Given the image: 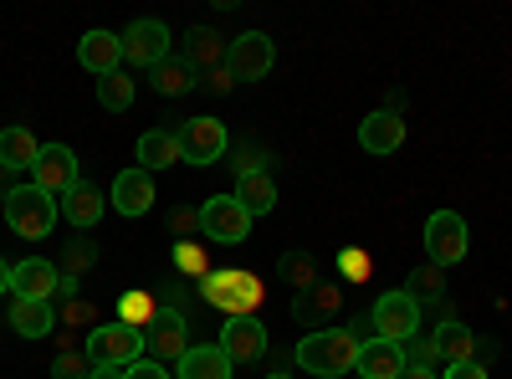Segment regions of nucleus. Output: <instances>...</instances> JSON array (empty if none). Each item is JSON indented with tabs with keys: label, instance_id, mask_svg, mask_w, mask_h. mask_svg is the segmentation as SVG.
<instances>
[{
	"label": "nucleus",
	"instance_id": "ea45409f",
	"mask_svg": "<svg viewBox=\"0 0 512 379\" xmlns=\"http://www.w3.org/2000/svg\"><path fill=\"white\" fill-rule=\"evenodd\" d=\"M169 231L190 241V236L200 231V210H175V216H169Z\"/></svg>",
	"mask_w": 512,
	"mask_h": 379
},
{
	"label": "nucleus",
	"instance_id": "2f4dec72",
	"mask_svg": "<svg viewBox=\"0 0 512 379\" xmlns=\"http://www.w3.org/2000/svg\"><path fill=\"white\" fill-rule=\"evenodd\" d=\"M277 272H282V282L292 287V292H308V287H318V267H313V257H287L277 262Z\"/></svg>",
	"mask_w": 512,
	"mask_h": 379
},
{
	"label": "nucleus",
	"instance_id": "dca6fc26",
	"mask_svg": "<svg viewBox=\"0 0 512 379\" xmlns=\"http://www.w3.org/2000/svg\"><path fill=\"white\" fill-rule=\"evenodd\" d=\"M405 364H410L405 344H384V339H364L359 344V359H354L359 379H400Z\"/></svg>",
	"mask_w": 512,
	"mask_h": 379
},
{
	"label": "nucleus",
	"instance_id": "cd10ccee",
	"mask_svg": "<svg viewBox=\"0 0 512 379\" xmlns=\"http://www.w3.org/2000/svg\"><path fill=\"white\" fill-rule=\"evenodd\" d=\"M231 195L251 210V221L267 216V210H277V185H272V175H241Z\"/></svg>",
	"mask_w": 512,
	"mask_h": 379
},
{
	"label": "nucleus",
	"instance_id": "f03ea898",
	"mask_svg": "<svg viewBox=\"0 0 512 379\" xmlns=\"http://www.w3.org/2000/svg\"><path fill=\"white\" fill-rule=\"evenodd\" d=\"M200 298L216 313H226V318H251L256 308H262L267 287L256 282L251 272H241V267H226V272H205L200 277Z\"/></svg>",
	"mask_w": 512,
	"mask_h": 379
},
{
	"label": "nucleus",
	"instance_id": "ddd939ff",
	"mask_svg": "<svg viewBox=\"0 0 512 379\" xmlns=\"http://www.w3.org/2000/svg\"><path fill=\"white\" fill-rule=\"evenodd\" d=\"M62 287V267H52L47 257H26L11 267V298H31V303H52Z\"/></svg>",
	"mask_w": 512,
	"mask_h": 379
},
{
	"label": "nucleus",
	"instance_id": "4c0bfd02",
	"mask_svg": "<svg viewBox=\"0 0 512 379\" xmlns=\"http://www.w3.org/2000/svg\"><path fill=\"white\" fill-rule=\"evenodd\" d=\"M88 354H62L57 364H52V379H88Z\"/></svg>",
	"mask_w": 512,
	"mask_h": 379
},
{
	"label": "nucleus",
	"instance_id": "4468645a",
	"mask_svg": "<svg viewBox=\"0 0 512 379\" xmlns=\"http://www.w3.org/2000/svg\"><path fill=\"white\" fill-rule=\"evenodd\" d=\"M338 308H344V282H318V287H308V292H297L292 298V318L303 323V328H323Z\"/></svg>",
	"mask_w": 512,
	"mask_h": 379
},
{
	"label": "nucleus",
	"instance_id": "c85d7f7f",
	"mask_svg": "<svg viewBox=\"0 0 512 379\" xmlns=\"http://www.w3.org/2000/svg\"><path fill=\"white\" fill-rule=\"evenodd\" d=\"M405 292H410L415 303H441V298H446V267H436V262L415 267V272L405 277Z\"/></svg>",
	"mask_w": 512,
	"mask_h": 379
},
{
	"label": "nucleus",
	"instance_id": "c9c22d12",
	"mask_svg": "<svg viewBox=\"0 0 512 379\" xmlns=\"http://www.w3.org/2000/svg\"><path fill=\"white\" fill-rule=\"evenodd\" d=\"M93 318H98V313H93L88 298H67V303L57 308V328H88V333H93V328H98Z\"/></svg>",
	"mask_w": 512,
	"mask_h": 379
},
{
	"label": "nucleus",
	"instance_id": "0eeeda50",
	"mask_svg": "<svg viewBox=\"0 0 512 379\" xmlns=\"http://www.w3.org/2000/svg\"><path fill=\"white\" fill-rule=\"evenodd\" d=\"M466 251H472L466 221L456 216V210H436V216L425 221V257H431L436 267H456V262H466Z\"/></svg>",
	"mask_w": 512,
	"mask_h": 379
},
{
	"label": "nucleus",
	"instance_id": "6ab92c4d",
	"mask_svg": "<svg viewBox=\"0 0 512 379\" xmlns=\"http://www.w3.org/2000/svg\"><path fill=\"white\" fill-rule=\"evenodd\" d=\"M103 210H108V200H103V190L88 185V180H77V185L62 195V221L77 226V231H93V226L103 221Z\"/></svg>",
	"mask_w": 512,
	"mask_h": 379
},
{
	"label": "nucleus",
	"instance_id": "72a5a7b5",
	"mask_svg": "<svg viewBox=\"0 0 512 379\" xmlns=\"http://www.w3.org/2000/svg\"><path fill=\"white\" fill-rule=\"evenodd\" d=\"M175 272H180V277H205V272H210V251H205L200 241H180V246H175Z\"/></svg>",
	"mask_w": 512,
	"mask_h": 379
},
{
	"label": "nucleus",
	"instance_id": "de8ad7c7",
	"mask_svg": "<svg viewBox=\"0 0 512 379\" xmlns=\"http://www.w3.org/2000/svg\"><path fill=\"white\" fill-rule=\"evenodd\" d=\"M0 216H6V195H0Z\"/></svg>",
	"mask_w": 512,
	"mask_h": 379
},
{
	"label": "nucleus",
	"instance_id": "a878e982",
	"mask_svg": "<svg viewBox=\"0 0 512 379\" xmlns=\"http://www.w3.org/2000/svg\"><path fill=\"white\" fill-rule=\"evenodd\" d=\"M11 328L21 339H47L57 328V303H31V298H11Z\"/></svg>",
	"mask_w": 512,
	"mask_h": 379
},
{
	"label": "nucleus",
	"instance_id": "09e8293b",
	"mask_svg": "<svg viewBox=\"0 0 512 379\" xmlns=\"http://www.w3.org/2000/svg\"><path fill=\"white\" fill-rule=\"evenodd\" d=\"M267 379H292V374H267Z\"/></svg>",
	"mask_w": 512,
	"mask_h": 379
},
{
	"label": "nucleus",
	"instance_id": "5701e85b",
	"mask_svg": "<svg viewBox=\"0 0 512 379\" xmlns=\"http://www.w3.org/2000/svg\"><path fill=\"white\" fill-rule=\"evenodd\" d=\"M180 57L205 77V72H216V67H226V41L210 31V26H190L185 31V47H180Z\"/></svg>",
	"mask_w": 512,
	"mask_h": 379
},
{
	"label": "nucleus",
	"instance_id": "423d86ee",
	"mask_svg": "<svg viewBox=\"0 0 512 379\" xmlns=\"http://www.w3.org/2000/svg\"><path fill=\"white\" fill-rule=\"evenodd\" d=\"M200 236L216 246H241L251 236V210L236 195H210L200 205Z\"/></svg>",
	"mask_w": 512,
	"mask_h": 379
},
{
	"label": "nucleus",
	"instance_id": "f257e3e1",
	"mask_svg": "<svg viewBox=\"0 0 512 379\" xmlns=\"http://www.w3.org/2000/svg\"><path fill=\"white\" fill-rule=\"evenodd\" d=\"M354 359H359V339L349 328H318L308 339H297V369H308L313 379H344Z\"/></svg>",
	"mask_w": 512,
	"mask_h": 379
},
{
	"label": "nucleus",
	"instance_id": "79ce46f5",
	"mask_svg": "<svg viewBox=\"0 0 512 379\" xmlns=\"http://www.w3.org/2000/svg\"><path fill=\"white\" fill-rule=\"evenodd\" d=\"M441 379H487V364L477 359V364H451V369H441Z\"/></svg>",
	"mask_w": 512,
	"mask_h": 379
},
{
	"label": "nucleus",
	"instance_id": "6e6552de",
	"mask_svg": "<svg viewBox=\"0 0 512 379\" xmlns=\"http://www.w3.org/2000/svg\"><path fill=\"white\" fill-rule=\"evenodd\" d=\"M169 47H175V36H169V26L154 21V16H144V21H134V26L123 31V62H128V67L154 72V67L169 57Z\"/></svg>",
	"mask_w": 512,
	"mask_h": 379
},
{
	"label": "nucleus",
	"instance_id": "37998d69",
	"mask_svg": "<svg viewBox=\"0 0 512 379\" xmlns=\"http://www.w3.org/2000/svg\"><path fill=\"white\" fill-rule=\"evenodd\" d=\"M200 82H205V88H216V93H231V88H236V77H231V67H216V72H205Z\"/></svg>",
	"mask_w": 512,
	"mask_h": 379
},
{
	"label": "nucleus",
	"instance_id": "393cba45",
	"mask_svg": "<svg viewBox=\"0 0 512 379\" xmlns=\"http://www.w3.org/2000/svg\"><path fill=\"white\" fill-rule=\"evenodd\" d=\"M175 164H185L180 159V134H169V129H149V134H139V170H175Z\"/></svg>",
	"mask_w": 512,
	"mask_h": 379
},
{
	"label": "nucleus",
	"instance_id": "f704fd0d",
	"mask_svg": "<svg viewBox=\"0 0 512 379\" xmlns=\"http://www.w3.org/2000/svg\"><path fill=\"white\" fill-rule=\"evenodd\" d=\"M93 262H98V246H88V241H67V251H62V277L82 282V272H88Z\"/></svg>",
	"mask_w": 512,
	"mask_h": 379
},
{
	"label": "nucleus",
	"instance_id": "473e14b6",
	"mask_svg": "<svg viewBox=\"0 0 512 379\" xmlns=\"http://www.w3.org/2000/svg\"><path fill=\"white\" fill-rule=\"evenodd\" d=\"M374 272V257H369V251L364 246H344V251H338V282H364Z\"/></svg>",
	"mask_w": 512,
	"mask_h": 379
},
{
	"label": "nucleus",
	"instance_id": "9b49d317",
	"mask_svg": "<svg viewBox=\"0 0 512 379\" xmlns=\"http://www.w3.org/2000/svg\"><path fill=\"white\" fill-rule=\"evenodd\" d=\"M144 349H149V359L159 364V359H185L190 354V318H185V308H159V318L144 328Z\"/></svg>",
	"mask_w": 512,
	"mask_h": 379
},
{
	"label": "nucleus",
	"instance_id": "c756f323",
	"mask_svg": "<svg viewBox=\"0 0 512 379\" xmlns=\"http://www.w3.org/2000/svg\"><path fill=\"white\" fill-rule=\"evenodd\" d=\"M98 103L108 108V113H123V108H134V72H108V77H98Z\"/></svg>",
	"mask_w": 512,
	"mask_h": 379
},
{
	"label": "nucleus",
	"instance_id": "a211bd4d",
	"mask_svg": "<svg viewBox=\"0 0 512 379\" xmlns=\"http://www.w3.org/2000/svg\"><path fill=\"white\" fill-rule=\"evenodd\" d=\"M221 349L231 364H251V359H262L267 354V328L256 323V318H231L221 328Z\"/></svg>",
	"mask_w": 512,
	"mask_h": 379
},
{
	"label": "nucleus",
	"instance_id": "4be33fe9",
	"mask_svg": "<svg viewBox=\"0 0 512 379\" xmlns=\"http://www.w3.org/2000/svg\"><path fill=\"white\" fill-rule=\"evenodd\" d=\"M175 369H180V379H236V364L226 359L221 344H190V354Z\"/></svg>",
	"mask_w": 512,
	"mask_h": 379
},
{
	"label": "nucleus",
	"instance_id": "58836bf2",
	"mask_svg": "<svg viewBox=\"0 0 512 379\" xmlns=\"http://www.w3.org/2000/svg\"><path fill=\"white\" fill-rule=\"evenodd\" d=\"M410 344H415L410 364H425V369H436V364H446V359H441V349H436V339H420V333H415Z\"/></svg>",
	"mask_w": 512,
	"mask_h": 379
},
{
	"label": "nucleus",
	"instance_id": "a18cd8bd",
	"mask_svg": "<svg viewBox=\"0 0 512 379\" xmlns=\"http://www.w3.org/2000/svg\"><path fill=\"white\" fill-rule=\"evenodd\" d=\"M0 292H11V262L0 257Z\"/></svg>",
	"mask_w": 512,
	"mask_h": 379
},
{
	"label": "nucleus",
	"instance_id": "7c9ffc66",
	"mask_svg": "<svg viewBox=\"0 0 512 379\" xmlns=\"http://www.w3.org/2000/svg\"><path fill=\"white\" fill-rule=\"evenodd\" d=\"M154 318H159V298H154V292H123V298H118V323L144 333Z\"/></svg>",
	"mask_w": 512,
	"mask_h": 379
},
{
	"label": "nucleus",
	"instance_id": "9d476101",
	"mask_svg": "<svg viewBox=\"0 0 512 379\" xmlns=\"http://www.w3.org/2000/svg\"><path fill=\"white\" fill-rule=\"evenodd\" d=\"M272 62H277V47L262 31H246V36L226 41V67H231L236 82H262L272 72Z\"/></svg>",
	"mask_w": 512,
	"mask_h": 379
},
{
	"label": "nucleus",
	"instance_id": "49530a36",
	"mask_svg": "<svg viewBox=\"0 0 512 379\" xmlns=\"http://www.w3.org/2000/svg\"><path fill=\"white\" fill-rule=\"evenodd\" d=\"M88 379H123V369H88Z\"/></svg>",
	"mask_w": 512,
	"mask_h": 379
},
{
	"label": "nucleus",
	"instance_id": "39448f33",
	"mask_svg": "<svg viewBox=\"0 0 512 379\" xmlns=\"http://www.w3.org/2000/svg\"><path fill=\"white\" fill-rule=\"evenodd\" d=\"M369 323H374V339H384V344H410L415 333H420V303L410 298L405 287H395V292H384V298L369 308Z\"/></svg>",
	"mask_w": 512,
	"mask_h": 379
},
{
	"label": "nucleus",
	"instance_id": "412c9836",
	"mask_svg": "<svg viewBox=\"0 0 512 379\" xmlns=\"http://www.w3.org/2000/svg\"><path fill=\"white\" fill-rule=\"evenodd\" d=\"M431 339H436V349H441L446 369H451V364H477V354H482V349H477V333L466 328L461 318H451V313L441 318V328L431 333Z\"/></svg>",
	"mask_w": 512,
	"mask_h": 379
},
{
	"label": "nucleus",
	"instance_id": "e433bc0d",
	"mask_svg": "<svg viewBox=\"0 0 512 379\" xmlns=\"http://www.w3.org/2000/svg\"><path fill=\"white\" fill-rule=\"evenodd\" d=\"M231 159H236V164H231L236 180H241V175H267V154H262V149H251V144H241Z\"/></svg>",
	"mask_w": 512,
	"mask_h": 379
},
{
	"label": "nucleus",
	"instance_id": "f3484780",
	"mask_svg": "<svg viewBox=\"0 0 512 379\" xmlns=\"http://www.w3.org/2000/svg\"><path fill=\"white\" fill-rule=\"evenodd\" d=\"M77 62L88 67L93 77H108V72H118V67H123V36H113V31L93 26L88 36L77 41Z\"/></svg>",
	"mask_w": 512,
	"mask_h": 379
},
{
	"label": "nucleus",
	"instance_id": "7ed1b4c3",
	"mask_svg": "<svg viewBox=\"0 0 512 379\" xmlns=\"http://www.w3.org/2000/svg\"><path fill=\"white\" fill-rule=\"evenodd\" d=\"M6 221H11V231L26 236V241H47L52 226L62 221V200H52L47 190H36V185H16V190L6 195Z\"/></svg>",
	"mask_w": 512,
	"mask_h": 379
},
{
	"label": "nucleus",
	"instance_id": "1a4fd4ad",
	"mask_svg": "<svg viewBox=\"0 0 512 379\" xmlns=\"http://www.w3.org/2000/svg\"><path fill=\"white\" fill-rule=\"evenodd\" d=\"M231 149V134H226V123L221 118H185V129H180V159L185 164H216L226 159Z\"/></svg>",
	"mask_w": 512,
	"mask_h": 379
},
{
	"label": "nucleus",
	"instance_id": "2eb2a0df",
	"mask_svg": "<svg viewBox=\"0 0 512 379\" xmlns=\"http://www.w3.org/2000/svg\"><path fill=\"white\" fill-rule=\"evenodd\" d=\"M400 144H405V118L395 108H374L359 123V149L364 154H395Z\"/></svg>",
	"mask_w": 512,
	"mask_h": 379
},
{
	"label": "nucleus",
	"instance_id": "20e7f679",
	"mask_svg": "<svg viewBox=\"0 0 512 379\" xmlns=\"http://www.w3.org/2000/svg\"><path fill=\"white\" fill-rule=\"evenodd\" d=\"M82 354H88L93 369H128L144 359V333L128 323H103L82 339Z\"/></svg>",
	"mask_w": 512,
	"mask_h": 379
},
{
	"label": "nucleus",
	"instance_id": "bb28decb",
	"mask_svg": "<svg viewBox=\"0 0 512 379\" xmlns=\"http://www.w3.org/2000/svg\"><path fill=\"white\" fill-rule=\"evenodd\" d=\"M149 82H154L159 98H185L190 88H200V72H195L185 57H164V62L149 72Z\"/></svg>",
	"mask_w": 512,
	"mask_h": 379
},
{
	"label": "nucleus",
	"instance_id": "aec40b11",
	"mask_svg": "<svg viewBox=\"0 0 512 379\" xmlns=\"http://www.w3.org/2000/svg\"><path fill=\"white\" fill-rule=\"evenodd\" d=\"M113 210H123V216H149L154 210V175L149 170H123L113 180Z\"/></svg>",
	"mask_w": 512,
	"mask_h": 379
},
{
	"label": "nucleus",
	"instance_id": "a19ab883",
	"mask_svg": "<svg viewBox=\"0 0 512 379\" xmlns=\"http://www.w3.org/2000/svg\"><path fill=\"white\" fill-rule=\"evenodd\" d=\"M123 379H169V369L154 364V359H139V364H128V369H123Z\"/></svg>",
	"mask_w": 512,
	"mask_h": 379
},
{
	"label": "nucleus",
	"instance_id": "b1692460",
	"mask_svg": "<svg viewBox=\"0 0 512 379\" xmlns=\"http://www.w3.org/2000/svg\"><path fill=\"white\" fill-rule=\"evenodd\" d=\"M36 159H41V144L36 134L26 129V123H11V129H0V170H36Z\"/></svg>",
	"mask_w": 512,
	"mask_h": 379
},
{
	"label": "nucleus",
	"instance_id": "f8f14e48",
	"mask_svg": "<svg viewBox=\"0 0 512 379\" xmlns=\"http://www.w3.org/2000/svg\"><path fill=\"white\" fill-rule=\"evenodd\" d=\"M77 180H82L77 154H72L67 144H41V159H36V170H31V185H36V190H47L52 200H62Z\"/></svg>",
	"mask_w": 512,
	"mask_h": 379
},
{
	"label": "nucleus",
	"instance_id": "c03bdc74",
	"mask_svg": "<svg viewBox=\"0 0 512 379\" xmlns=\"http://www.w3.org/2000/svg\"><path fill=\"white\" fill-rule=\"evenodd\" d=\"M400 379H441V369H425V364H405Z\"/></svg>",
	"mask_w": 512,
	"mask_h": 379
}]
</instances>
